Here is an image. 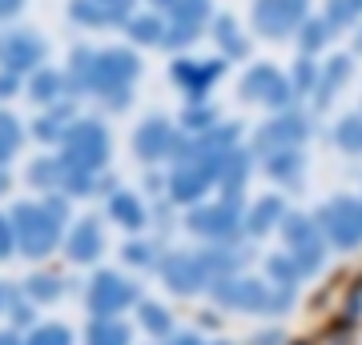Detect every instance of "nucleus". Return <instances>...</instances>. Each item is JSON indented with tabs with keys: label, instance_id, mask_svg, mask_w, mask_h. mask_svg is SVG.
Here are the masks:
<instances>
[{
	"label": "nucleus",
	"instance_id": "15",
	"mask_svg": "<svg viewBox=\"0 0 362 345\" xmlns=\"http://www.w3.org/2000/svg\"><path fill=\"white\" fill-rule=\"evenodd\" d=\"M218 40L226 44L230 56H246V40L238 37V25H233L230 16H221V20H218Z\"/></svg>",
	"mask_w": 362,
	"mask_h": 345
},
{
	"label": "nucleus",
	"instance_id": "13",
	"mask_svg": "<svg viewBox=\"0 0 362 345\" xmlns=\"http://www.w3.org/2000/svg\"><path fill=\"white\" fill-rule=\"evenodd\" d=\"M334 141L346 149V153H362V116H346L342 125H338Z\"/></svg>",
	"mask_w": 362,
	"mask_h": 345
},
{
	"label": "nucleus",
	"instance_id": "11",
	"mask_svg": "<svg viewBox=\"0 0 362 345\" xmlns=\"http://www.w3.org/2000/svg\"><path fill=\"white\" fill-rule=\"evenodd\" d=\"M278 217H282V201L278 197H266V201L254 205V213H250V233H266L270 225H278Z\"/></svg>",
	"mask_w": 362,
	"mask_h": 345
},
{
	"label": "nucleus",
	"instance_id": "5",
	"mask_svg": "<svg viewBox=\"0 0 362 345\" xmlns=\"http://www.w3.org/2000/svg\"><path fill=\"white\" fill-rule=\"evenodd\" d=\"M306 116H298V113H286V116H278V121H270V125L258 133V145L262 149H290V145H298V141H306Z\"/></svg>",
	"mask_w": 362,
	"mask_h": 345
},
{
	"label": "nucleus",
	"instance_id": "9",
	"mask_svg": "<svg viewBox=\"0 0 362 345\" xmlns=\"http://www.w3.org/2000/svg\"><path fill=\"white\" fill-rule=\"evenodd\" d=\"M346 77H350V61L346 56H334V61L326 64L322 80H318V104H330V92H334L338 85H346Z\"/></svg>",
	"mask_w": 362,
	"mask_h": 345
},
{
	"label": "nucleus",
	"instance_id": "18",
	"mask_svg": "<svg viewBox=\"0 0 362 345\" xmlns=\"http://www.w3.org/2000/svg\"><path fill=\"white\" fill-rule=\"evenodd\" d=\"M250 177V161H242V157H230V181H226V189H238V181Z\"/></svg>",
	"mask_w": 362,
	"mask_h": 345
},
{
	"label": "nucleus",
	"instance_id": "14",
	"mask_svg": "<svg viewBox=\"0 0 362 345\" xmlns=\"http://www.w3.org/2000/svg\"><path fill=\"white\" fill-rule=\"evenodd\" d=\"M362 16V0H330V8H326V20L330 25H354Z\"/></svg>",
	"mask_w": 362,
	"mask_h": 345
},
{
	"label": "nucleus",
	"instance_id": "6",
	"mask_svg": "<svg viewBox=\"0 0 362 345\" xmlns=\"http://www.w3.org/2000/svg\"><path fill=\"white\" fill-rule=\"evenodd\" d=\"M218 301H226V305H233V309H266L270 305V297H266V289H262L258 282H226V285H218Z\"/></svg>",
	"mask_w": 362,
	"mask_h": 345
},
{
	"label": "nucleus",
	"instance_id": "10",
	"mask_svg": "<svg viewBox=\"0 0 362 345\" xmlns=\"http://www.w3.org/2000/svg\"><path fill=\"white\" fill-rule=\"evenodd\" d=\"M298 173H302V157H298L294 149H278V153L270 157V177H274V181H286V185H294Z\"/></svg>",
	"mask_w": 362,
	"mask_h": 345
},
{
	"label": "nucleus",
	"instance_id": "8",
	"mask_svg": "<svg viewBox=\"0 0 362 345\" xmlns=\"http://www.w3.org/2000/svg\"><path fill=\"white\" fill-rule=\"evenodd\" d=\"M221 73H226V64H221V61H202V64L185 61V64H177V68H173V77L185 80L194 97H202V92H206V85H209V80H218Z\"/></svg>",
	"mask_w": 362,
	"mask_h": 345
},
{
	"label": "nucleus",
	"instance_id": "12",
	"mask_svg": "<svg viewBox=\"0 0 362 345\" xmlns=\"http://www.w3.org/2000/svg\"><path fill=\"white\" fill-rule=\"evenodd\" d=\"M330 28H334L330 20H306V25H302V49H306V52H318L326 40L334 37Z\"/></svg>",
	"mask_w": 362,
	"mask_h": 345
},
{
	"label": "nucleus",
	"instance_id": "16",
	"mask_svg": "<svg viewBox=\"0 0 362 345\" xmlns=\"http://www.w3.org/2000/svg\"><path fill=\"white\" fill-rule=\"evenodd\" d=\"M306 89H318V68H314V61H298L294 92H306Z\"/></svg>",
	"mask_w": 362,
	"mask_h": 345
},
{
	"label": "nucleus",
	"instance_id": "17",
	"mask_svg": "<svg viewBox=\"0 0 362 345\" xmlns=\"http://www.w3.org/2000/svg\"><path fill=\"white\" fill-rule=\"evenodd\" d=\"M270 273H274V277H282V282L290 285L298 273H302V269H298L294 261H286V257H274V261H270Z\"/></svg>",
	"mask_w": 362,
	"mask_h": 345
},
{
	"label": "nucleus",
	"instance_id": "7",
	"mask_svg": "<svg viewBox=\"0 0 362 345\" xmlns=\"http://www.w3.org/2000/svg\"><path fill=\"white\" fill-rule=\"evenodd\" d=\"M194 229L206 237H230L238 229V209L233 205H218V209H202L194 213Z\"/></svg>",
	"mask_w": 362,
	"mask_h": 345
},
{
	"label": "nucleus",
	"instance_id": "1",
	"mask_svg": "<svg viewBox=\"0 0 362 345\" xmlns=\"http://www.w3.org/2000/svg\"><path fill=\"white\" fill-rule=\"evenodd\" d=\"M318 225H326L330 241L342 245V249L362 245V201H354V197H334V201H326L322 213H318Z\"/></svg>",
	"mask_w": 362,
	"mask_h": 345
},
{
	"label": "nucleus",
	"instance_id": "3",
	"mask_svg": "<svg viewBox=\"0 0 362 345\" xmlns=\"http://www.w3.org/2000/svg\"><path fill=\"white\" fill-rule=\"evenodd\" d=\"M302 20V0H254V28L262 37H286Z\"/></svg>",
	"mask_w": 362,
	"mask_h": 345
},
{
	"label": "nucleus",
	"instance_id": "2",
	"mask_svg": "<svg viewBox=\"0 0 362 345\" xmlns=\"http://www.w3.org/2000/svg\"><path fill=\"white\" fill-rule=\"evenodd\" d=\"M242 97L246 101H266L274 109H286V104L294 101V85L286 77H278V68H270V64H254L242 77Z\"/></svg>",
	"mask_w": 362,
	"mask_h": 345
},
{
	"label": "nucleus",
	"instance_id": "4",
	"mask_svg": "<svg viewBox=\"0 0 362 345\" xmlns=\"http://www.w3.org/2000/svg\"><path fill=\"white\" fill-rule=\"evenodd\" d=\"M282 233H286V241L294 245V257H298L302 273L322 265V241H318V233H314V225L306 217H286Z\"/></svg>",
	"mask_w": 362,
	"mask_h": 345
},
{
	"label": "nucleus",
	"instance_id": "19",
	"mask_svg": "<svg viewBox=\"0 0 362 345\" xmlns=\"http://www.w3.org/2000/svg\"><path fill=\"white\" fill-rule=\"evenodd\" d=\"M137 37H141V40H157V25H153V20H141V25H137Z\"/></svg>",
	"mask_w": 362,
	"mask_h": 345
}]
</instances>
